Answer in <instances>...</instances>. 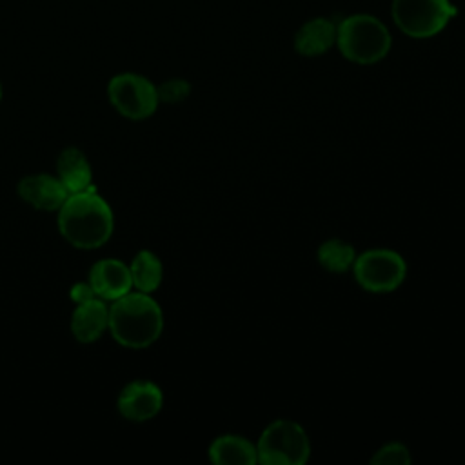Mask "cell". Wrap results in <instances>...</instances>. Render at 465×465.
I'll use <instances>...</instances> for the list:
<instances>
[{"instance_id": "1", "label": "cell", "mask_w": 465, "mask_h": 465, "mask_svg": "<svg viewBox=\"0 0 465 465\" xmlns=\"http://www.w3.org/2000/svg\"><path fill=\"white\" fill-rule=\"evenodd\" d=\"M113 227V211L94 187L69 194L58 209V231L76 249L102 247L111 238Z\"/></svg>"}, {"instance_id": "2", "label": "cell", "mask_w": 465, "mask_h": 465, "mask_svg": "<svg viewBox=\"0 0 465 465\" xmlns=\"http://www.w3.org/2000/svg\"><path fill=\"white\" fill-rule=\"evenodd\" d=\"M109 332L127 349L153 345L163 331V312L147 292H127L109 307Z\"/></svg>"}, {"instance_id": "3", "label": "cell", "mask_w": 465, "mask_h": 465, "mask_svg": "<svg viewBox=\"0 0 465 465\" xmlns=\"http://www.w3.org/2000/svg\"><path fill=\"white\" fill-rule=\"evenodd\" d=\"M391 45L387 25L372 15H351L336 25V47L349 62L376 64L389 54Z\"/></svg>"}, {"instance_id": "4", "label": "cell", "mask_w": 465, "mask_h": 465, "mask_svg": "<svg viewBox=\"0 0 465 465\" xmlns=\"http://www.w3.org/2000/svg\"><path fill=\"white\" fill-rule=\"evenodd\" d=\"M256 450L262 465H303L311 456V440L298 421L278 418L262 430Z\"/></svg>"}, {"instance_id": "5", "label": "cell", "mask_w": 465, "mask_h": 465, "mask_svg": "<svg viewBox=\"0 0 465 465\" xmlns=\"http://www.w3.org/2000/svg\"><path fill=\"white\" fill-rule=\"evenodd\" d=\"M392 20L411 38H430L441 33L458 7L450 0H392Z\"/></svg>"}, {"instance_id": "6", "label": "cell", "mask_w": 465, "mask_h": 465, "mask_svg": "<svg viewBox=\"0 0 465 465\" xmlns=\"http://www.w3.org/2000/svg\"><path fill=\"white\" fill-rule=\"evenodd\" d=\"M351 271L361 289L374 294H385L396 291L405 282L407 263L400 252L378 247L356 254Z\"/></svg>"}, {"instance_id": "7", "label": "cell", "mask_w": 465, "mask_h": 465, "mask_svg": "<svg viewBox=\"0 0 465 465\" xmlns=\"http://www.w3.org/2000/svg\"><path fill=\"white\" fill-rule=\"evenodd\" d=\"M107 98L127 120H145L160 104L156 85L138 73L114 74L107 84Z\"/></svg>"}, {"instance_id": "8", "label": "cell", "mask_w": 465, "mask_h": 465, "mask_svg": "<svg viewBox=\"0 0 465 465\" xmlns=\"http://www.w3.org/2000/svg\"><path fill=\"white\" fill-rule=\"evenodd\" d=\"M163 407L162 389L149 380L129 381L118 394L116 409L129 421H147Z\"/></svg>"}, {"instance_id": "9", "label": "cell", "mask_w": 465, "mask_h": 465, "mask_svg": "<svg viewBox=\"0 0 465 465\" xmlns=\"http://www.w3.org/2000/svg\"><path fill=\"white\" fill-rule=\"evenodd\" d=\"M18 196L38 211H58L69 196V191L53 174H29L18 182Z\"/></svg>"}, {"instance_id": "10", "label": "cell", "mask_w": 465, "mask_h": 465, "mask_svg": "<svg viewBox=\"0 0 465 465\" xmlns=\"http://www.w3.org/2000/svg\"><path fill=\"white\" fill-rule=\"evenodd\" d=\"M89 283L94 294L102 300L114 302L133 289L131 271L122 260L104 258L98 260L89 272Z\"/></svg>"}, {"instance_id": "11", "label": "cell", "mask_w": 465, "mask_h": 465, "mask_svg": "<svg viewBox=\"0 0 465 465\" xmlns=\"http://www.w3.org/2000/svg\"><path fill=\"white\" fill-rule=\"evenodd\" d=\"M109 327V307L102 298L78 303L71 314V332L80 343L96 341Z\"/></svg>"}, {"instance_id": "12", "label": "cell", "mask_w": 465, "mask_h": 465, "mask_svg": "<svg viewBox=\"0 0 465 465\" xmlns=\"http://www.w3.org/2000/svg\"><path fill=\"white\" fill-rule=\"evenodd\" d=\"M292 44L302 56H320L336 45V24L323 16L311 18L296 31Z\"/></svg>"}, {"instance_id": "13", "label": "cell", "mask_w": 465, "mask_h": 465, "mask_svg": "<svg viewBox=\"0 0 465 465\" xmlns=\"http://www.w3.org/2000/svg\"><path fill=\"white\" fill-rule=\"evenodd\" d=\"M209 460L216 465H254L258 463L256 443L240 434H222L209 445Z\"/></svg>"}, {"instance_id": "14", "label": "cell", "mask_w": 465, "mask_h": 465, "mask_svg": "<svg viewBox=\"0 0 465 465\" xmlns=\"http://www.w3.org/2000/svg\"><path fill=\"white\" fill-rule=\"evenodd\" d=\"M56 174H58V180L64 183V187L69 191V194L87 191L89 187H93L91 163L87 156L76 147H67L58 154Z\"/></svg>"}, {"instance_id": "15", "label": "cell", "mask_w": 465, "mask_h": 465, "mask_svg": "<svg viewBox=\"0 0 465 465\" xmlns=\"http://www.w3.org/2000/svg\"><path fill=\"white\" fill-rule=\"evenodd\" d=\"M129 271H131L133 287L140 292H147V294L154 292L163 280V265L160 258L147 249L136 252V256L129 265Z\"/></svg>"}, {"instance_id": "16", "label": "cell", "mask_w": 465, "mask_h": 465, "mask_svg": "<svg viewBox=\"0 0 465 465\" xmlns=\"http://www.w3.org/2000/svg\"><path fill=\"white\" fill-rule=\"evenodd\" d=\"M320 265L329 272H347L356 260V249L352 243L341 238H331L320 243L316 251Z\"/></svg>"}, {"instance_id": "17", "label": "cell", "mask_w": 465, "mask_h": 465, "mask_svg": "<svg viewBox=\"0 0 465 465\" xmlns=\"http://www.w3.org/2000/svg\"><path fill=\"white\" fill-rule=\"evenodd\" d=\"M411 461V450L401 441L385 443L371 456L372 465H409Z\"/></svg>"}, {"instance_id": "18", "label": "cell", "mask_w": 465, "mask_h": 465, "mask_svg": "<svg viewBox=\"0 0 465 465\" xmlns=\"http://www.w3.org/2000/svg\"><path fill=\"white\" fill-rule=\"evenodd\" d=\"M158 100L162 104H180L191 93V84L183 78H169L163 84L156 85Z\"/></svg>"}, {"instance_id": "19", "label": "cell", "mask_w": 465, "mask_h": 465, "mask_svg": "<svg viewBox=\"0 0 465 465\" xmlns=\"http://www.w3.org/2000/svg\"><path fill=\"white\" fill-rule=\"evenodd\" d=\"M69 298L78 305V303H84V302H89L93 298H98L91 287L89 282H78L71 287L69 291Z\"/></svg>"}, {"instance_id": "20", "label": "cell", "mask_w": 465, "mask_h": 465, "mask_svg": "<svg viewBox=\"0 0 465 465\" xmlns=\"http://www.w3.org/2000/svg\"><path fill=\"white\" fill-rule=\"evenodd\" d=\"M2 94H4V91H2V82H0V102H2Z\"/></svg>"}]
</instances>
